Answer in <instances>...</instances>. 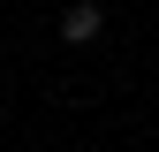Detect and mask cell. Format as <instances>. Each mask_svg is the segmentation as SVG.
<instances>
[{
	"mask_svg": "<svg viewBox=\"0 0 159 152\" xmlns=\"http://www.w3.org/2000/svg\"><path fill=\"white\" fill-rule=\"evenodd\" d=\"M98 31H106V8H98V0H68L61 8V38L68 46H91Z\"/></svg>",
	"mask_w": 159,
	"mask_h": 152,
	"instance_id": "obj_1",
	"label": "cell"
}]
</instances>
